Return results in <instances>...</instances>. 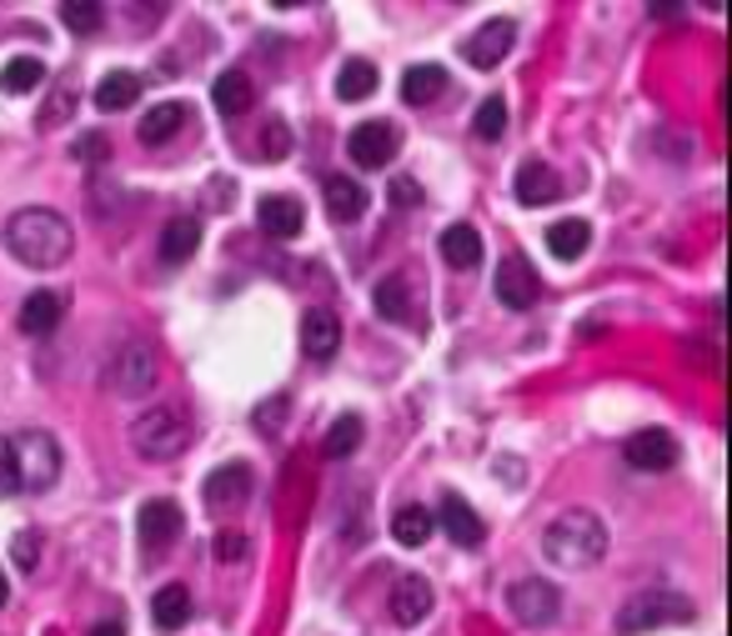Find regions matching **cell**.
Listing matches in <instances>:
<instances>
[{
    "mask_svg": "<svg viewBox=\"0 0 732 636\" xmlns=\"http://www.w3.org/2000/svg\"><path fill=\"white\" fill-rule=\"evenodd\" d=\"M6 251L21 261L25 271H55L61 261L76 251V231L61 211L51 205H25L6 221Z\"/></svg>",
    "mask_w": 732,
    "mask_h": 636,
    "instance_id": "cell-1",
    "label": "cell"
},
{
    "mask_svg": "<svg viewBox=\"0 0 732 636\" xmlns=\"http://www.w3.org/2000/svg\"><path fill=\"white\" fill-rule=\"evenodd\" d=\"M542 556L558 566V572H592L602 556H607V527H602L597 511H562L552 527L542 531Z\"/></svg>",
    "mask_w": 732,
    "mask_h": 636,
    "instance_id": "cell-2",
    "label": "cell"
},
{
    "mask_svg": "<svg viewBox=\"0 0 732 636\" xmlns=\"http://www.w3.org/2000/svg\"><path fill=\"white\" fill-rule=\"evenodd\" d=\"M11 442V462H15V486L21 491H51L55 481H61V442H55L51 432H41V426H31V432H15L6 436Z\"/></svg>",
    "mask_w": 732,
    "mask_h": 636,
    "instance_id": "cell-3",
    "label": "cell"
},
{
    "mask_svg": "<svg viewBox=\"0 0 732 636\" xmlns=\"http://www.w3.org/2000/svg\"><path fill=\"white\" fill-rule=\"evenodd\" d=\"M131 446L146 462H176L191 446V421L176 406H151L131 421Z\"/></svg>",
    "mask_w": 732,
    "mask_h": 636,
    "instance_id": "cell-4",
    "label": "cell"
},
{
    "mask_svg": "<svg viewBox=\"0 0 732 636\" xmlns=\"http://www.w3.org/2000/svg\"><path fill=\"white\" fill-rule=\"evenodd\" d=\"M698 606L688 602L682 592L672 586H647V592H633L617 612V632L637 636V632H657V626H672V622H692Z\"/></svg>",
    "mask_w": 732,
    "mask_h": 636,
    "instance_id": "cell-5",
    "label": "cell"
},
{
    "mask_svg": "<svg viewBox=\"0 0 732 636\" xmlns=\"http://www.w3.org/2000/svg\"><path fill=\"white\" fill-rule=\"evenodd\" d=\"M156 377H161L156 351L141 346V341H120L116 351H110V361H106V386L116 391V396H151Z\"/></svg>",
    "mask_w": 732,
    "mask_h": 636,
    "instance_id": "cell-6",
    "label": "cell"
},
{
    "mask_svg": "<svg viewBox=\"0 0 732 636\" xmlns=\"http://www.w3.org/2000/svg\"><path fill=\"white\" fill-rule=\"evenodd\" d=\"M347 151L361 171H382V166H392L396 151H402V130H396L392 120H361V126L347 136Z\"/></svg>",
    "mask_w": 732,
    "mask_h": 636,
    "instance_id": "cell-7",
    "label": "cell"
},
{
    "mask_svg": "<svg viewBox=\"0 0 732 636\" xmlns=\"http://www.w3.org/2000/svg\"><path fill=\"white\" fill-rule=\"evenodd\" d=\"M507 612L522 626H547V622H558L562 592L552 582H542V576H522V582L507 586Z\"/></svg>",
    "mask_w": 732,
    "mask_h": 636,
    "instance_id": "cell-8",
    "label": "cell"
},
{
    "mask_svg": "<svg viewBox=\"0 0 732 636\" xmlns=\"http://www.w3.org/2000/svg\"><path fill=\"white\" fill-rule=\"evenodd\" d=\"M512 45H517V25L512 21H487L477 35L462 41V55H467L471 71H497V65L512 55Z\"/></svg>",
    "mask_w": 732,
    "mask_h": 636,
    "instance_id": "cell-9",
    "label": "cell"
},
{
    "mask_svg": "<svg viewBox=\"0 0 732 636\" xmlns=\"http://www.w3.org/2000/svg\"><path fill=\"white\" fill-rule=\"evenodd\" d=\"M623 456H627V466L633 471H672L678 466V442H672V432H633L623 442Z\"/></svg>",
    "mask_w": 732,
    "mask_h": 636,
    "instance_id": "cell-10",
    "label": "cell"
},
{
    "mask_svg": "<svg viewBox=\"0 0 732 636\" xmlns=\"http://www.w3.org/2000/svg\"><path fill=\"white\" fill-rule=\"evenodd\" d=\"M252 486H256L252 466H246V462H226V466H216V471L206 476V486H201V497H206V507L231 511V507H241V501L252 497Z\"/></svg>",
    "mask_w": 732,
    "mask_h": 636,
    "instance_id": "cell-11",
    "label": "cell"
},
{
    "mask_svg": "<svg viewBox=\"0 0 732 636\" xmlns=\"http://www.w3.org/2000/svg\"><path fill=\"white\" fill-rule=\"evenodd\" d=\"M136 531H141V547H171L187 531V517H181V507L171 497H151L136 511Z\"/></svg>",
    "mask_w": 732,
    "mask_h": 636,
    "instance_id": "cell-12",
    "label": "cell"
},
{
    "mask_svg": "<svg viewBox=\"0 0 732 636\" xmlns=\"http://www.w3.org/2000/svg\"><path fill=\"white\" fill-rule=\"evenodd\" d=\"M492 292H497V301H502L507 311H527V306L537 301V276H532V266H527L522 256H507L502 266H497V276H492Z\"/></svg>",
    "mask_w": 732,
    "mask_h": 636,
    "instance_id": "cell-13",
    "label": "cell"
},
{
    "mask_svg": "<svg viewBox=\"0 0 732 636\" xmlns=\"http://www.w3.org/2000/svg\"><path fill=\"white\" fill-rule=\"evenodd\" d=\"M341 346V321L337 311H327V306H311L307 316H301V351H307V361H331Z\"/></svg>",
    "mask_w": 732,
    "mask_h": 636,
    "instance_id": "cell-14",
    "label": "cell"
},
{
    "mask_svg": "<svg viewBox=\"0 0 732 636\" xmlns=\"http://www.w3.org/2000/svg\"><path fill=\"white\" fill-rule=\"evenodd\" d=\"M432 602H437V592H432V582L426 576H402L392 592V622L396 626H416L432 616Z\"/></svg>",
    "mask_w": 732,
    "mask_h": 636,
    "instance_id": "cell-15",
    "label": "cell"
},
{
    "mask_svg": "<svg viewBox=\"0 0 732 636\" xmlns=\"http://www.w3.org/2000/svg\"><path fill=\"white\" fill-rule=\"evenodd\" d=\"M256 221H262L266 236L291 241V236H301V226H307V211H301V201H291V195H266V201L256 205Z\"/></svg>",
    "mask_w": 732,
    "mask_h": 636,
    "instance_id": "cell-16",
    "label": "cell"
},
{
    "mask_svg": "<svg viewBox=\"0 0 732 636\" xmlns=\"http://www.w3.org/2000/svg\"><path fill=\"white\" fill-rule=\"evenodd\" d=\"M562 195V176L547 161H522L517 166V201L522 205H552Z\"/></svg>",
    "mask_w": 732,
    "mask_h": 636,
    "instance_id": "cell-17",
    "label": "cell"
},
{
    "mask_svg": "<svg viewBox=\"0 0 732 636\" xmlns=\"http://www.w3.org/2000/svg\"><path fill=\"white\" fill-rule=\"evenodd\" d=\"M442 531H447L457 547H481V537H487V527H481V517L471 511V501L457 497V491L442 497Z\"/></svg>",
    "mask_w": 732,
    "mask_h": 636,
    "instance_id": "cell-18",
    "label": "cell"
},
{
    "mask_svg": "<svg viewBox=\"0 0 732 636\" xmlns=\"http://www.w3.org/2000/svg\"><path fill=\"white\" fill-rule=\"evenodd\" d=\"M61 316H66V296L61 292H31L21 301V316H15V321H21L25 336H51L55 326H61Z\"/></svg>",
    "mask_w": 732,
    "mask_h": 636,
    "instance_id": "cell-19",
    "label": "cell"
},
{
    "mask_svg": "<svg viewBox=\"0 0 732 636\" xmlns=\"http://www.w3.org/2000/svg\"><path fill=\"white\" fill-rule=\"evenodd\" d=\"M437 251H442V261H447L452 271H477L481 266V231L467 226V221H457V226L442 231Z\"/></svg>",
    "mask_w": 732,
    "mask_h": 636,
    "instance_id": "cell-20",
    "label": "cell"
},
{
    "mask_svg": "<svg viewBox=\"0 0 732 636\" xmlns=\"http://www.w3.org/2000/svg\"><path fill=\"white\" fill-rule=\"evenodd\" d=\"M151 622L161 626V632H181V626L191 622V586L166 582L161 592L151 596Z\"/></svg>",
    "mask_w": 732,
    "mask_h": 636,
    "instance_id": "cell-21",
    "label": "cell"
},
{
    "mask_svg": "<svg viewBox=\"0 0 732 636\" xmlns=\"http://www.w3.org/2000/svg\"><path fill=\"white\" fill-rule=\"evenodd\" d=\"M321 191H327V216L331 221H357L361 211L372 205V191H361L351 176H331Z\"/></svg>",
    "mask_w": 732,
    "mask_h": 636,
    "instance_id": "cell-22",
    "label": "cell"
},
{
    "mask_svg": "<svg viewBox=\"0 0 732 636\" xmlns=\"http://www.w3.org/2000/svg\"><path fill=\"white\" fill-rule=\"evenodd\" d=\"M197 246H201V221H191V216L166 221V231H161V261H166V266L191 261V256H197Z\"/></svg>",
    "mask_w": 732,
    "mask_h": 636,
    "instance_id": "cell-23",
    "label": "cell"
},
{
    "mask_svg": "<svg viewBox=\"0 0 732 636\" xmlns=\"http://www.w3.org/2000/svg\"><path fill=\"white\" fill-rule=\"evenodd\" d=\"M442 91H447V71H442V65H432V61L412 65V71L402 76V100H406V106H432Z\"/></svg>",
    "mask_w": 732,
    "mask_h": 636,
    "instance_id": "cell-24",
    "label": "cell"
},
{
    "mask_svg": "<svg viewBox=\"0 0 732 636\" xmlns=\"http://www.w3.org/2000/svg\"><path fill=\"white\" fill-rule=\"evenodd\" d=\"M252 76H241V71H221L211 81V100H216L221 116H241V110H252Z\"/></svg>",
    "mask_w": 732,
    "mask_h": 636,
    "instance_id": "cell-25",
    "label": "cell"
},
{
    "mask_svg": "<svg viewBox=\"0 0 732 636\" xmlns=\"http://www.w3.org/2000/svg\"><path fill=\"white\" fill-rule=\"evenodd\" d=\"M136 100H141V76H131V71H110V76H100L96 110H131Z\"/></svg>",
    "mask_w": 732,
    "mask_h": 636,
    "instance_id": "cell-26",
    "label": "cell"
},
{
    "mask_svg": "<svg viewBox=\"0 0 732 636\" xmlns=\"http://www.w3.org/2000/svg\"><path fill=\"white\" fill-rule=\"evenodd\" d=\"M181 126H187V106L181 100H161V106H151L141 116V140L146 146H166Z\"/></svg>",
    "mask_w": 732,
    "mask_h": 636,
    "instance_id": "cell-27",
    "label": "cell"
},
{
    "mask_svg": "<svg viewBox=\"0 0 732 636\" xmlns=\"http://www.w3.org/2000/svg\"><path fill=\"white\" fill-rule=\"evenodd\" d=\"M432 531H437V517H432V511L426 507H402L392 517V537H396V547H426V541H432Z\"/></svg>",
    "mask_w": 732,
    "mask_h": 636,
    "instance_id": "cell-28",
    "label": "cell"
},
{
    "mask_svg": "<svg viewBox=\"0 0 732 636\" xmlns=\"http://www.w3.org/2000/svg\"><path fill=\"white\" fill-rule=\"evenodd\" d=\"M587 246H592L587 221H558V226H547V251H552L558 261H577Z\"/></svg>",
    "mask_w": 732,
    "mask_h": 636,
    "instance_id": "cell-29",
    "label": "cell"
},
{
    "mask_svg": "<svg viewBox=\"0 0 732 636\" xmlns=\"http://www.w3.org/2000/svg\"><path fill=\"white\" fill-rule=\"evenodd\" d=\"M376 86H382V76H376L372 61H347L337 71V96L341 100H367Z\"/></svg>",
    "mask_w": 732,
    "mask_h": 636,
    "instance_id": "cell-30",
    "label": "cell"
},
{
    "mask_svg": "<svg viewBox=\"0 0 732 636\" xmlns=\"http://www.w3.org/2000/svg\"><path fill=\"white\" fill-rule=\"evenodd\" d=\"M41 81H45V65L35 61V55H15V61H6V71H0V91H6V96H31Z\"/></svg>",
    "mask_w": 732,
    "mask_h": 636,
    "instance_id": "cell-31",
    "label": "cell"
},
{
    "mask_svg": "<svg viewBox=\"0 0 732 636\" xmlns=\"http://www.w3.org/2000/svg\"><path fill=\"white\" fill-rule=\"evenodd\" d=\"M372 301H376V311H382L386 321H396V326H402L406 316H412V292H406V280H402V276H386V280H376Z\"/></svg>",
    "mask_w": 732,
    "mask_h": 636,
    "instance_id": "cell-32",
    "label": "cell"
},
{
    "mask_svg": "<svg viewBox=\"0 0 732 636\" xmlns=\"http://www.w3.org/2000/svg\"><path fill=\"white\" fill-rule=\"evenodd\" d=\"M61 21H66V31H76V35H96L100 6L96 0H66V6H61Z\"/></svg>",
    "mask_w": 732,
    "mask_h": 636,
    "instance_id": "cell-33",
    "label": "cell"
},
{
    "mask_svg": "<svg viewBox=\"0 0 732 636\" xmlns=\"http://www.w3.org/2000/svg\"><path fill=\"white\" fill-rule=\"evenodd\" d=\"M471 130H477L481 140H497V136H502V130H507V100H502V96L481 100L477 116H471Z\"/></svg>",
    "mask_w": 732,
    "mask_h": 636,
    "instance_id": "cell-34",
    "label": "cell"
},
{
    "mask_svg": "<svg viewBox=\"0 0 732 636\" xmlns=\"http://www.w3.org/2000/svg\"><path fill=\"white\" fill-rule=\"evenodd\" d=\"M361 446V416H341L327 436V456H351Z\"/></svg>",
    "mask_w": 732,
    "mask_h": 636,
    "instance_id": "cell-35",
    "label": "cell"
},
{
    "mask_svg": "<svg viewBox=\"0 0 732 636\" xmlns=\"http://www.w3.org/2000/svg\"><path fill=\"white\" fill-rule=\"evenodd\" d=\"M11 556L21 572H35V561H41V537L35 531H15L11 537Z\"/></svg>",
    "mask_w": 732,
    "mask_h": 636,
    "instance_id": "cell-36",
    "label": "cell"
},
{
    "mask_svg": "<svg viewBox=\"0 0 732 636\" xmlns=\"http://www.w3.org/2000/svg\"><path fill=\"white\" fill-rule=\"evenodd\" d=\"M286 151H291V130L282 120H272L262 136V161H286Z\"/></svg>",
    "mask_w": 732,
    "mask_h": 636,
    "instance_id": "cell-37",
    "label": "cell"
},
{
    "mask_svg": "<svg viewBox=\"0 0 732 636\" xmlns=\"http://www.w3.org/2000/svg\"><path fill=\"white\" fill-rule=\"evenodd\" d=\"M106 151H110V140L100 136V130H86V136H76V146H71L76 161H106Z\"/></svg>",
    "mask_w": 732,
    "mask_h": 636,
    "instance_id": "cell-38",
    "label": "cell"
},
{
    "mask_svg": "<svg viewBox=\"0 0 732 636\" xmlns=\"http://www.w3.org/2000/svg\"><path fill=\"white\" fill-rule=\"evenodd\" d=\"M286 411H291V396H276V401H266V406H256L252 421L262 426V432H276V421H282Z\"/></svg>",
    "mask_w": 732,
    "mask_h": 636,
    "instance_id": "cell-39",
    "label": "cell"
},
{
    "mask_svg": "<svg viewBox=\"0 0 732 636\" xmlns=\"http://www.w3.org/2000/svg\"><path fill=\"white\" fill-rule=\"evenodd\" d=\"M246 551H252V541L241 537V531H226V537L216 541V556L226 561V566H236V561H246Z\"/></svg>",
    "mask_w": 732,
    "mask_h": 636,
    "instance_id": "cell-40",
    "label": "cell"
},
{
    "mask_svg": "<svg viewBox=\"0 0 732 636\" xmlns=\"http://www.w3.org/2000/svg\"><path fill=\"white\" fill-rule=\"evenodd\" d=\"M11 491H21L15 486V462H11V442L0 436V497H11Z\"/></svg>",
    "mask_w": 732,
    "mask_h": 636,
    "instance_id": "cell-41",
    "label": "cell"
},
{
    "mask_svg": "<svg viewBox=\"0 0 732 636\" xmlns=\"http://www.w3.org/2000/svg\"><path fill=\"white\" fill-rule=\"evenodd\" d=\"M422 201V186L412 181V176H396L392 181V205H416Z\"/></svg>",
    "mask_w": 732,
    "mask_h": 636,
    "instance_id": "cell-42",
    "label": "cell"
},
{
    "mask_svg": "<svg viewBox=\"0 0 732 636\" xmlns=\"http://www.w3.org/2000/svg\"><path fill=\"white\" fill-rule=\"evenodd\" d=\"M91 636H126V626H120V622H100V626H91Z\"/></svg>",
    "mask_w": 732,
    "mask_h": 636,
    "instance_id": "cell-43",
    "label": "cell"
},
{
    "mask_svg": "<svg viewBox=\"0 0 732 636\" xmlns=\"http://www.w3.org/2000/svg\"><path fill=\"white\" fill-rule=\"evenodd\" d=\"M11 602V582H6V572H0V606Z\"/></svg>",
    "mask_w": 732,
    "mask_h": 636,
    "instance_id": "cell-44",
    "label": "cell"
}]
</instances>
